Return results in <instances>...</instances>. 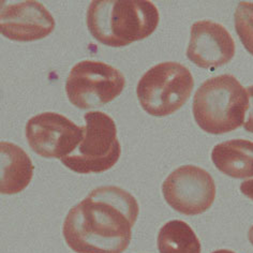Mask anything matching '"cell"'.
Instances as JSON below:
<instances>
[{
  "label": "cell",
  "instance_id": "obj_18",
  "mask_svg": "<svg viewBox=\"0 0 253 253\" xmlns=\"http://www.w3.org/2000/svg\"><path fill=\"white\" fill-rule=\"evenodd\" d=\"M211 253H236V252H234V251H232V250H227V249H220V250L213 251V252H211Z\"/></svg>",
  "mask_w": 253,
  "mask_h": 253
},
{
  "label": "cell",
  "instance_id": "obj_12",
  "mask_svg": "<svg viewBox=\"0 0 253 253\" xmlns=\"http://www.w3.org/2000/svg\"><path fill=\"white\" fill-rule=\"evenodd\" d=\"M211 160L220 172L232 178L253 177V142L230 140L216 145L211 151Z\"/></svg>",
  "mask_w": 253,
  "mask_h": 253
},
{
  "label": "cell",
  "instance_id": "obj_3",
  "mask_svg": "<svg viewBox=\"0 0 253 253\" xmlns=\"http://www.w3.org/2000/svg\"><path fill=\"white\" fill-rule=\"evenodd\" d=\"M249 98L246 88L231 74L206 80L194 94L193 116L200 128L211 134H224L245 123Z\"/></svg>",
  "mask_w": 253,
  "mask_h": 253
},
{
  "label": "cell",
  "instance_id": "obj_14",
  "mask_svg": "<svg viewBox=\"0 0 253 253\" xmlns=\"http://www.w3.org/2000/svg\"><path fill=\"white\" fill-rule=\"evenodd\" d=\"M235 29L243 45L253 55V2H239L235 14Z\"/></svg>",
  "mask_w": 253,
  "mask_h": 253
},
{
  "label": "cell",
  "instance_id": "obj_17",
  "mask_svg": "<svg viewBox=\"0 0 253 253\" xmlns=\"http://www.w3.org/2000/svg\"><path fill=\"white\" fill-rule=\"evenodd\" d=\"M248 238H249V242L252 244L253 246V225L250 227V230L248 232Z\"/></svg>",
  "mask_w": 253,
  "mask_h": 253
},
{
  "label": "cell",
  "instance_id": "obj_1",
  "mask_svg": "<svg viewBox=\"0 0 253 253\" xmlns=\"http://www.w3.org/2000/svg\"><path fill=\"white\" fill-rule=\"evenodd\" d=\"M138 212L137 201L128 191L99 187L68 212L63 237L77 253H123L130 245Z\"/></svg>",
  "mask_w": 253,
  "mask_h": 253
},
{
  "label": "cell",
  "instance_id": "obj_8",
  "mask_svg": "<svg viewBox=\"0 0 253 253\" xmlns=\"http://www.w3.org/2000/svg\"><path fill=\"white\" fill-rule=\"evenodd\" d=\"M84 132L85 126H78L61 114L45 112L28 120L25 133L37 155L61 160L79 147Z\"/></svg>",
  "mask_w": 253,
  "mask_h": 253
},
{
  "label": "cell",
  "instance_id": "obj_2",
  "mask_svg": "<svg viewBox=\"0 0 253 253\" xmlns=\"http://www.w3.org/2000/svg\"><path fill=\"white\" fill-rule=\"evenodd\" d=\"M159 21V10L149 0H93L86 16L91 36L111 47L146 39Z\"/></svg>",
  "mask_w": 253,
  "mask_h": 253
},
{
  "label": "cell",
  "instance_id": "obj_16",
  "mask_svg": "<svg viewBox=\"0 0 253 253\" xmlns=\"http://www.w3.org/2000/svg\"><path fill=\"white\" fill-rule=\"evenodd\" d=\"M240 191H242V193L246 195L247 198H249L250 200L253 201V179L246 180L240 183Z\"/></svg>",
  "mask_w": 253,
  "mask_h": 253
},
{
  "label": "cell",
  "instance_id": "obj_7",
  "mask_svg": "<svg viewBox=\"0 0 253 253\" xmlns=\"http://www.w3.org/2000/svg\"><path fill=\"white\" fill-rule=\"evenodd\" d=\"M167 203L182 214L195 216L211 207L216 199V183L202 168L183 166L170 173L162 183Z\"/></svg>",
  "mask_w": 253,
  "mask_h": 253
},
{
  "label": "cell",
  "instance_id": "obj_13",
  "mask_svg": "<svg viewBox=\"0 0 253 253\" xmlns=\"http://www.w3.org/2000/svg\"><path fill=\"white\" fill-rule=\"evenodd\" d=\"M160 253H201L202 245L192 227L185 221L172 220L164 224L158 234Z\"/></svg>",
  "mask_w": 253,
  "mask_h": 253
},
{
  "label": "cell",
  "instance_id": "obj_9",
  "mask_svg": "<svg viewBox=\"0 0 253 253\" xmlns=\"http://www.w3.org/2000/svg\"><path fill=\"white\" fill-rule=\"evenodd\" d=\"M55 25L52 14L39 1L26 0L11 4H3L1 1L0 31L9 40H41L53 33Z\"/></svg>",
  "mask_w": 253,
  "mask_h": 253
},
{
  "label": "cell",
  "instance_id": "obj_4",
  "mask_svg": "<svg viewBox=\"0 0 253 253\" xmlns=\"http://www.w3.org/2000/svg\"><path fill=\"white\" fill-rule=\"evenodd\" d=\"M193 86V77L187 67L168 61L150 68L143 75L136 94L145 112L155 117H166L187 102Z\"/></svg>",
  "mask_w": 253,
  "mask_h": 253
},
{
  "label": "cell",
  "instance_id": "obj_5",
  "mask_svg": "<svg viewBox=\"0 0 253 253\" xmlns=\"http://www.w3.org/2000/svg\"><path fill=\"white\" fill-rule=\"evenodd\" d=\"M84 138L73 153L61 163L79 174H98L111 169L118 162L122 147L114 119L107 114L93 111L84 115Z\"/></svg>",
  "mask_w": 253,
  "mask_h": 253
},
{
  "label": "cell",
  "instance_id": "obj_6",
  "mask_svg": "<svg viewBox=\"0 0 253 253\" xmlns=\"http://www.w3.org/2000/svg\"><path fill=\"white\" fill-rule=\"evenodd\" d=\"M124 74L102 61L83 60L72 69L66 82L70 102L81 110L107 104L123 92Z\"/></svg>",
  "mask_w": 253,
  "mask_h": 253
},
{
  "label": "cell",
  "instance_id": "obj_11",
  "mask_svg": "<svg viewBox=\"0 0 253 253\" xmlns=\"http://www.w3.org/2000/svg\"><path fill=\"white\" fill-rule=\"evenodd\" d=\"M0 192L16 194L26 189L34 176V164L29 156L17 145L0 143Z\"/></svg>",
  "mask_w": 253,
  "mask_h": 253
},
{
  "label": "cell",
  "instance_id": "obj_10",
  "mask_svg": "<svg viewBox=\"0 0 253 253\" xmlns=\"http://www.w3.org/2000/svg\"><path fill=\"white\" fill-rule=\"evenodd\" d=\"M235 49L230 31L221 24L203 20L192 25L187 57L194 65L214 70L229 63Z\"/></svg>",
  "mask_w": 253,
  "mask_h": 253
},
{
  "label": "cell",
  "instance_id": "obj_15",
  "mask_svg": "<svg viewBox=\"0 0 253 253\" xmlns=\"http://www.w3.org/2000/svg\"><path fill=\"white\" fill-rule=\"evenodd\" d=\"M247 92H248V98H249V104H248V110H247L246 116L247 119L244 123L245 130L251 132L253 133V86H249L246 88Z\"/></svg>",
  "mask_w": 253,
  "mask_h": 253
}]
</instances>
